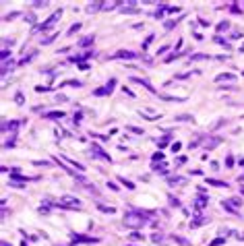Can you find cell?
Returning <instances> with one entry per match:
<instances>
[{
    "label": "cell",
    "instance_id": "6da1fadb",
    "mask_svg": "<svg viewBox=\"0 0 244 246\" xmlns=\"http://www.w3.org/2000/svg\"><path fill=\"white\" fill-rule=\"evenodd\" d=\"M124 223H126L128 227H134V230H137V227H143V226H145L147 219L143 217V215H126Z\"/></svg>",
    "mask_w": 244,
    "mask_h": 246
},
{
    "label": "cell",
    "instance_id": "7a4b0ae2",
    "mask_svg": "<svg viewBox=\"0 0 244 246\" xmlns=\"http://www.w3.org/2000/svg\"><path fill=\"white\" fill-rule=\"evenodd\" d=\"M114 85H116V79H110V83H108L104 89H95V91H93V95H108V93H112Z\"/></svg>",
    "mask_w": 244,
    "mask_h": 246
},
{
    "label": "cell",
    "instance_id": "3957f363",
    "mask_svg": "<svg viewBox=\"0 0 244 246\" xmlns=\"http://www.w3.org/2000/svg\"><path fill=\"white\" fill-rule=\"evenodd\" d=\"M60 203L66 205V207H79V201H77V198H72V197H62V198H60Z\"/></svg>",
    "mask_w": 244,
    "mask_h": 246
},
{
    "label": "cell",
    "instance_id": "277c9868",
    "mask_svg": "<svg viewBox=\"0 0 244 246\" xmlns=\"http://www.w3.org/2000/svg\"><path fill=\"white\" fill-rule=\"evenodd\" d=\"M93 151H95V153H97V155H99V157H104V159H108V161H110V155H108V153H104V151H101V149H99V147H97V145H93Z\"/></svg>",
    "mask_w": 244,
    "mask_h": 246
},
{
    "label": "cell",
    "instance_id": "5b68a950",
    "mask_svg": "<svg viewBox=\"0 0 244 246\" xmlns=\"http://www.w3.org/2000/svg\"><path fill=\"white\" fill-rule=\"evenodd\" d=\"M75 242H97V238H85V236H75Z\"/></svg>",
    "mask_w": 244,
    "mask_h": 246
},
{
    "label": "cell",
    "instance_id": "8992f818",
    "mask_svg": "<svg viewBox=\"0 0 244 246\" xmlns=\"http://www.w3.org/2000/svg\"><path fill=\"white\" fill-rule=\"evenodd\" d=\"M116 58H134V54H133V52H124V50H122V52L116 54Z\"/></svg>",
    "mask_w": 244,
    "mask_h": 246
},
{
    "label": "cell",
    "instance_id": "52a82bcc",
    "mask_svg": "<svg viewBox=\"0 0 244 246\" xmlns=\"http://www.w3.org/2000/svg\"><path fill=\"white\" fill-rule=\"evenodd\" d=\"M64 116V112H48L46 114V118H62Z\"/></svg>",
    "mask_w": 244,
    "mask_h": 246
},
{
    "label": "cell",
    "instance_id": "ba28073f",
    "mask_svg": "<svg viewBox=\"0 0 244 246\" xmlns=\"http://www.w3.org/2000/svg\"><path fill=\"white\" fill-rule=\"evenodd\" d=\"M120 182H122V184H124L126 188H130V190H133V188H134V184H133V182H130V180H126V178H120Z\"/></svg>",
    "mask_w": 244,
    "mask_h": 246
},
{
    "label": "cell",
    "instance_id": "9c48e42d",
    "mask_svg": "<svg viewBox=\"0 0 244 246\" xmlns=\"http://www.w3.org/2000/svg\"><path fill=\"white\" fill-rule=\"evenodd\" d=\"M91 41H93V35H87L85 40H81V41H79V46H87V44H91Z\"/></svg>",
    "mask_w": 244,
    "mask_h": 246
},
{
    "label": "cell",
    "instance_id": "30bf717a",
    "mask_svg": "<svg viewBox=\"0 0 244 246\" xmlns=\"http://www.w3.org/2000/svg\"><path fill=\"white\" fill-rule=\"evenodd\" d=\"M217 81H234V75H219Z\"/></svg>",
    "mask_w": 244,
    "mask_h": 246
},
{
    "label": "cell",
    "instance_id": "8fae6325",
    "mask_svg": "<svg viewBox=\"0 0 244 246\" xmlns=\"http://www.w3.org/2000/svg\"><path fill=\"white\" fill-rule=\"evenodd\" d=\"M209 184H213V186H219V188H223V186H228L225 182H219V180H207Z\"/></svg>",
    "mask_w": 244,
    "mask_h": 246
},
{
    "label": "cell",
    "instance_id": "7c38bea8",
    "mask_svg": "<svg viewBox=\"0 0 244 246\" xmlns=\"http://www.w3.org/2000/svg\"><path fill=\"white\" fill-rule=\"evenodd\" d=\"M99 4H101V2H93V4H91V6L87 8V10H89V13H93V10H99V8H101Z\"/></svg>",
    "mask_w": 244,
    "mask_h": 246
},
{
    "label": "cell",
    "instance_id": "4fadbf2b",
    "mask_svg": "<svg viewBox=\"0 0 244 246\" xmlns=\"http://www.w3.org/2000/svg\"><path fill=\"white\" fill-rule=\"evenodd\" d=\"M79 29H81V23H77V25H72V27L68 29V35H72V33H77Z\"/></svg>",
    "mask_w": 244,
    "mask_h": 246
},
{
    "label": "cell",
    "instance_id": "5bb4252c",
    "mask_svg": "<svg viewBox=\"0 0 244 246\" xmlns=\"http://www.w3.org/2000/svg\"><path fill=\"white\" fill-rule=\"evenodd\" d=\"M223 242H225V238H217V240H213L209 246H219V244H223Z\"/></svg>",
    "mask_w": 244,
    "mask_h": 246
},
{
    "label": "cell",
    "instance_id": "9a60e30c",
    "mask_svg": "<svg viewBox=\"0 0 244 246\" xmlns=\"http://www.w3.org/2000/svg\"><path fill=\"white\" fill-rule=\"evenodd\" d=\"M228 203H232V205H234V207H240V205H242V203H240V198H230Z\"/></svg>",
    "mask_w": 244,
    "mask_h": 246
},
{
    "label": "cell",
    "instance_id": "2e32d148",
    "mask_svg": "<svg viewBox=\"0 0 244 246\" xmlns=\"http://www.w3.org/2000/svg\"><path fill=\"white\" fill-rule=\"evenodd\" d=\"M99 209H101V211H105V213H114V207H104V205H99Z\"/></svg>",
    "mask_w": 244,
    "mask_h": 246
},
{
    "label": "cell",
    "instance_id": "e0dca14e",
    "mask_svg": "<svg viewBox=\"0 0 244 246\" xmlns=\"http://www.w3.org/2000/svg\"><path fill=\"white\" fill-rule=\"evenodd\" d=\"M130 238H133V240H141V238H143V236H141L139 232H133V234H130Z\"/></svg>",
    "mask_w": 244,
    "mask_h": 246
},
{
    "label": "cell",
    "instance_id": "ac0fdd59",
    "mask_svg": "<svg viewBox=\"0 0 244 246\" xmlns=\"http://www.w3.org/2000/svg\"><path fill=\"white\" fill-rule=\"evenodd\" d=\"M153 242H163V238H161L159 234H153Z\"/></svg>",
    "mask_w": 244,
    "mask_h": 246
},
{
    "label": "cell",
    "instance_id": "d6986e66",
    "mask_svg": "<svg viewBox=\"0 0 244 246\" xmlns=\"http://www.w3.org/2000/svg\"><path fill=\"white\" fill-rule=\"evenodd\" d=\"M14 102H17V103H23V95H21V93H17V97H14Z\"/></svg>",
    "mask_w": 244,
    "mask_h": 246
},
{
    "label": "cell",
    "instance_id": "ffe728a7",
    "mask_svg": "<svg viewBox=\"0 0 244 246\" xmlns=\"http://www.w3.org/2000/svg\"><path fill=\"white\" fill-rule=\"evenodd\" d=\"M180 147H182L180 143H174V145H172V151H180Z\"/></svg>",
    "mask_w": 244,
    "mask_h": 246
},
{
    "label": "cell",
    "instance_id": "44dd1931",
    "mask_svg": "<svg viewBox=\"0 0 244 246\" xmlns=\"http://www.w3.org/2000/svg\"><path fill=\"white\" fill-rule=\"evenodd\" d=\"M178 120H195L192 116H178Z\"/></svg>",
    "mask_w": 244,
    "mask_h": 246
},
{
    "label": "cell",
    "instance_id": "7402d4cb",
    "mask_svg": "<svg viewBox=\"0 0 244 246\" xmlns=\"http://www.w3.org/2000/svg\"><path fill=\"white\" fill-rule=\"evenodd\" d=\"M2 246H10V244H8V242H2Z\"/></svg>",
    "mask_w": 244,
    "mask_h": 246
},
{
    "label": "cell",
    "instance_id": "603a6c76",
    "mask_svg": "<svg viewBox=\"0 0 244 246\" xmlns=\"http://www.w3.org/2000/svg\"><path fill=\"white\" fill-rule=\"evenodd\" d=\"M242 194H244V186H242Z\"/></svg>",
    "mask_w": 244,
    "mask_h": 246
}]
</instances>
